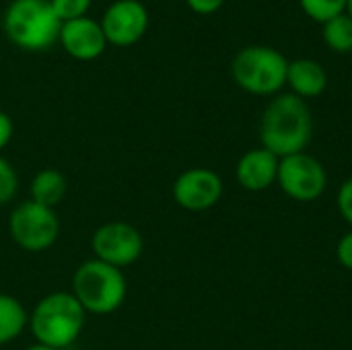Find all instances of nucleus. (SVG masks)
Wrapping results in <instances>:
<instances>
[{
	"label": "nucleus",
	"mask_w": 352,
	"mask_h": 350,
	"mask_svg": "<svg viewBox=\"0 0 352 350\" xmlns=\"http://www.w3.org/2000/svg\"><path fill=\"white\" fill-rule=\"evenodd\" d=\"M278 163L280 159L272 155L270 151H266L264 146L252 149L237 163V169H235L237 182L250 192H264L276 182Z\"/></svg>",
	"instance_id": "nucleus-12"
},
{
	"label": "nucleus",
	"mask_w": 352,
	"mask_h": 350,
	"mask_svg": "<svg viewBox=\"0 0 352 350\" xmlns=\"http://www.w3.org/2000/svg\"><path fill=\"white\" fill-rule=\"evenodd\" d=\"M107 43L128 47L136 43L148 29V12L138 0H118L113 2L101 21Z\"/></svg>",
	"instance_id": "nucleus-9"
},
{
	"label": "nucleus",
	"mask_w": 352,
	"mask_h": 350,
	"mask_svg": "<svg viewBox=\"0 0 352 350\" xmlns=\"http://www.w3.org/2000/svg\"><path fill=\"white\" fill-rule=\"evenodd\" d=\"M186 2L198 14H212L223 6L225 0H186Z\"/></svg>",
	"instance_id": "nucleus-22"
},
{
	"label": "nucleus",
	"mask_w": 352,
	"mask_h": 350,
	"mask_svg": "<svg viewBox=\"0 0 352 350\" xmlns=\"http://www.w3.org/2000/svg\"><path fill=\"white\" fill-rule=\"evenodd\" d=\"M29 316L25 307L10 295H0V344L14 340L27 326Z\"/></svg>",
	"instance_id": "nucleus-15"
},
{
	"label": "nucleus",
	"mask_w": 352,
	"mask_h": 350,
	"mask_svg": "<svg viewBox=\"0 0 352 350\" xmlns=\"http://www.w3.org/2000/svg\"><path fill=\"white\" fill-rule=\"evenodd\" d=\"M8 231L12 241L25 252H45L50 250L60 233V223L54 208L41 206L33 200L19 204L8 221Z\"/></svg>",
	"instance_id": "nucleus-6"
},
{
	"label": "nucleus",
	"mask_w": 352,
	"mask_h": 350,
	"mask_svg": "<svg viewBox=\"0 0 352 350\" xmlns=\"http://www.w3.org/2000/svg\"><path fill=\"white\" fill-rule=\"evenodd\" d=\"M95 260H101L109 266L124 268L134 264L142 254V237L138 229L128 223H107L99 227L93 235Z\"/></svg>",
	"instance_id": "nucleus-8"
},
{
	"label": "nucleus",
	"mask_w": 352,
	"mask_h": 350,
	"mask_svg": "<svg viewBox=\"0 0 352 350\" xmlns=\"http://www.w3.org/2000/svg\"><path fill=\"white\" fill-rule=\"evenodd\" d=\"M27 350H56V349H52V347H45V344H39V342H37V344L29 347Z\"/></svg>",
	"instance_id": "nucleus-24"
},
{
	"label": "nucleus",
	"mask_w": 352,
	"mask_h": 350,
	"mask_svg": "<svg viewBox=\"0 0 352 350\" xmlns=\"http://www.w3.org/2000/svg\"><path fill=\"white\" fill-rule=\"evenodd\" d=\"M346 14L352 19V0H346Z\"/></svg>",
	"instance_id": "nucleus-25"
},
{
	"label": "nucleus",
	"mask_w": 352,
	"mask_h": 350,
	"mask_svg": "<svg viewBox=\"0 0 352 350\" xmlns=\"http://www.w3.org/2000/svg\"><path fill=\"white\" fill-rule=\"evenodd\" d=\"M287 85L293 89V95L301 99H309L326 91L328 74L320 62L309 60V58H299V60L289 62Z\"/></svg>",
	"instance_id": "nucleus-13"
},
{
	"label": "nucleus",
	"mask_w": 352,
	"mask_h": 350,
	"mask_svg": "<svg viewBox=\"0 0 352 350\" xmlns=\"http://www.w3.org/2000/svg\"><path fill=\"white\" fill-rule=\"evenodd\" d=\"M4 29L14 45L41 52L60 39L62 21L50 0H12L4 14Z\"/></svg>",
	"instance_id": "nucleus-3"
},
{
	"label": "nucleus",
	"mask_w": 352,
	"mask_h": 350,
	"mask_svg": "<svg viewBox=\"0 0 352 350\" xmlns=\"http://www.w3.org/2000/svg\"><path fill=\"white\" fill-rule=\"evenodd\" d=\"M223 196V182L221 177L202 167H194L184 171L173 184V198L175 202L192 212L212 208Z\"/></svg>",
	"instance_id": "nucleus-10"
},
{
	"label": "nucleus",
	"mask_w": 352,
	"mask_h": 350,
	"mask_svg": "<svg viewBox=\"0 0 352 350\" xmlns=\"http://www.w3.org/2000/svg\"><path fill=\"white\" fill-rule=\"evenodd\" d=\"M336 256H338V262L346 268L352 270V231L344 233L338 241V248H336Z\"/></svg>",
	"instance_id": "nucleus-21"
},
{
	"label": "nucleus",
	"mask_w": 352,
	"mask_h": 350,
	"mask_svg": "<svg viewBox=\"0 0 352 350\" xmlns=\"http://www.w3.org/2000/svg\"><path fill=\"white\" fill-rule=\"evenodd\" d=\"M85 309L70 293H52L43 297L29 320L39 344L60 350L70 347L82 332Z\"/></svg>",
	"instance_id": "nucleus-2"
},
{
	"label": "nucleus",
	"mask_w": 352,
	"mask_h": 350,
	"mask_svg": "<svg viewBox=\"0 0 352 350\" xmlns=\"http://www.w3.org/2000/svg\"><path fill=\"white\" fill-rule=\"evenodd\" d=\"M60 41L64 50L76 60H95L103 54L107 45L101 25L89 17L62 23Z\"/></svg>",
	"instance_id": "nucleus-11"
},
{
	"label": "nucleus",
	"mask_w": 352,
	"mask_h": 350,
	"mask_svg": "<svg viewBox=\"0 0 352 350\" xmlns=\"http://www.w3.org/2000/svg\"><path fill=\"white\" fill-rule=\"evenodd\" d=\"M66 177L60 171L43 169L31 182V200L41 206L54 208L66 196Z\"/></svg>",
	"instance_id": "nucleus-14"
},
{
	"label": "nucleus",
	"mask_w": 352,
	"mask_h": 350,
	"mask_svg": "<svg viewBox=\"0 0 352 350\" xmlns=\"http://www.w3.org/2000/svg\"><path fill=\"white\" fill-rule=\"evenodd\" d=\"M276 182L289 198L297 202H314L324 194L328 175L316 157L297 153L280 159Z\"/></svg>",
	"instance_id": "nucleus-7"
},
{
	"label": "nucleus",
	"mask_w": 352,
	"mask_h": 350,
	"mask_svg": "<svg viewBox=\"0 0 352 350\" xmlns=\"http://www.w3.org/2000/svg\"><path fill=\"white\" fill-rule=\"evenodd\" d=\"M19 188V177L16 171L12 169V165L0 155V206L10 202L16 194Z\"/></svg>",
	"instance_id": "nucleus-19"
},
{
	"label": "nucleus",
	"mask_w": 352,
	"mask_h": 350,
	"mask_svg": "<svg viewBox=\"0 0 352 350\" xmlns=\"http://www.w3.org/2000/svg\"><path fill=\"white\" fill-rule=\"evenodd\" d=\"M338 210L352 227V177H349L338 190Z\"/></svg>",
	"instance_id": "nucleus-20"
},
{
	"label": "nucleus",
	"mask_w": 352,
	"mask_h": 350,
	"mask_svg": "<svg viewBox=\"0 0 352 350\" xmlns=\"http://www.w3.org/2000/svg\"><path fill=\"white\" fill-rule=\"evenodd\" d=\"M76 301L85 311L107 316L116 311L126 299V278L120 268L101 260H89L78 266L72 278Z\"/></svg>",
	"instance_id": "nucleus-4"
},
{
	"label": "nucleus",
	"mask_w": 352,
	"mask_h": 350,
	"mask_svg": "<svg viewBox=\"0 0 352 350\" xmlns=\"http://www.w3.org/2000/svg\"><path fill=\"white\" fill-rule=\"evenodd\" d=\"M289 60L274 47L248 45L237 52L231 64L235 83L252 95H272L287 85Z\"/></svg>",
	"instance_id": "nucleus-5"
},
{
	"label": "nucleus",
	"mask_w": 352,
	"mask_h": 350,
	"mask_svg": "<svg viewBox=\"0 0 352 350\" xmlns=\"http://www.w3.org/2000/svg\"><path fill=\"white\" fill-rule=\"evenodd\" d=\"M10 138H12V122L4 111H0V151L10 142Z\"/></svg>",
	"instance_id": "nucleus-23"
},
{
	"label": "nucleus",
	"mask_w": 352,
	"mask_h": 350,
	"mask_svg": "<svg viewBox=\"0 0 352 350\" xmlns=\"http://www.w3.org/2000/svg\"><path fill=\"white\" fill-rule=\"evenodd\" d=\"M299 4L303 12L318 23H326L346 12V0H299Z\"/></svg>",
	"instance_id": "nucleus-17"
},
{
	"label": "nucleus",
	"mask_w": 352,
	"mask_h": 350,
	"mask_svg": "<svg viewBox=\"0 0 352 350\" xmlns=\"http://www.w3.org/2000/svg\"><path fill=\"white\" fill-rule=\"evenodd\" d=\"M322 35H324V41L326 45L332 50V52H338V54H346L352 50V19L342 12L326 23H322Z\"/></svg>",
	"instance_id": "nucleus-16"
},
{
	"label": "nucleus",
	"mask_w": 352,
	"mask_h": 350,
	"mask_svg": "<svg viewBox=\"0 0 352 350\" xmlns=\"http://www.w3.org/2000/svg\"><path fill=\"white\" fill-rule=\"evenodd\" d=\"M50 2H52V8L62 23L82 19L91 6V0H50Z\"/></svg>",
	"instance_id": "nucleus-18"
},
{
	"label": "nucleus",
	"mask_w": 352,
	"mask_h": 350,
	"mask_svg": "<svg viewBox=\"0 0 352 350\" xmlns=\"http://www.w3.org/2000/svg\"><path fill=\"white\" fill-rule=\"evenodd\" d=\"M262 146L278 159L305 153L314 134V118L305 99L285 93L274 97L262 116Z\"/></svg>",
	"instance_id": "nucleus-1"
}]
</instances>
